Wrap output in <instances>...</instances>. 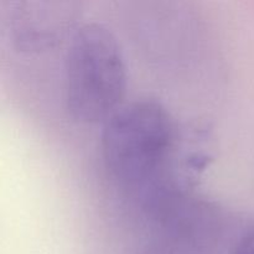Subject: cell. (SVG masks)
Masks as SVG:
<instances>
[{
  "mask_svg": "<svg viewBox=\"0 0 254 254\" xmlns=\"http://www.w3.org/2000/svg\"><path fill=\"white\" fill-rule=\"evenodd\" d=\"M127 64L111 29L84 22L72 32L64 57V98L68 113L81 123L106 121L127 89Z\"/></svg>",
  "mask_w": 254,
  "mask_h": 254,
  "instance_id": "6da1fadb",
  "label": "cell"
},
{
  "mask_svg": "<svg viewBox=\"0 0 254 254\" xmlns=\"http://www.w3.org/2000/svg\"><path fill=\"white\" fill-rule=\"evenodd\" d=\"M230 254H254V223L243 231Z\"/></svg>",
  "mask_w": 254,
  "mask_h": 254,
  "instance_id": "277c9868",
  "label": "cell"
},
{
  "mask_svg": "<svg viewBox=\"0 0 254 254\" xmlns=\"http://www.w3.org/2000/svg\"><path fill=\"white\" fill-rule=\"evenodd\" d=\"M76 17L71 2L16 1L10 21L12 39L20 49L29 51L51 47L73 29Z\"/></svg>",
  "mask_w": 254,
  "mask_h": 254,
  "instance_id": "3957f363",
  "label": "cell"
},
{
  "mask_svg": "<svg viewBox=\"0 0 254 254\" xmlns=\"http://www.w3.org/2000/svg\"><path fill=\"white\" fill-rule=\"evenodd\" d=\"M175 126L161 102L139 98L122 104L104 121L101 149L104 166L127 186L154 180L170 158Z\"/></svg>",
  "mask_w": 254,
  "mask_h": 254,
  "instance_id": "7a4b0ae2",
  "label": "cell"
}]
</instances>
